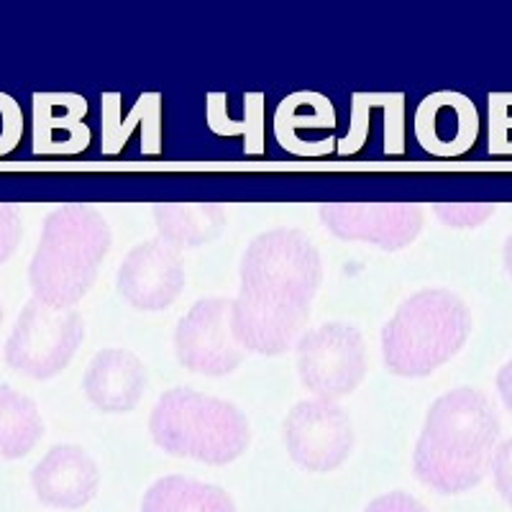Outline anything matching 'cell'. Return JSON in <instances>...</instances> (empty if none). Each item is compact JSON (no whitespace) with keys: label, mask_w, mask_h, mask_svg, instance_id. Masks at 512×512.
Masks as SVG:
<instances>
[{"label":"cell","mask_w":512,"mask_h":512,"mask_svg":"<svg viewBox=\"0 0 512 512\" xmlns=\"http://www.w3.org/2000/svg\"><path fill=\"white\" fill-rule=\"evenodd\" d=\"M241 290L231 297V331L249 354H287L303 338L323 282V259L297 228H272L241 256Z\"/></svg>","instance_id":"6da1fadb"},{"label":"cell","mask_w":512,"mask_h":512,"mask_svg":"<svg viewBox=\"0 0 512 512\" xmlns=\"http://www.w3.org/2000/svg\"><path fill=\"white\" fill-rule=\"evenodd\" d=\"M500 413L477 387H456L428 410L413 451V472L438 495L479 487L500 446Z\"/></svg>","instance_id":"7a4b0ae2"},{"label":"cell","mask_w":512,"mask_h":512,"mask_svg":"<svg viewBox=\"0 0 512 512\" xmlns=\"http://www.w3.org/2000/svg\"><path fill=\"white\" fill-rule=\"evenodd\" d=\"M113 233L93 205H59L44 218L29 264V285L39 303L75 308L95 285Z\"/></svg>","instance_id":"3957f363"},{"label":"cell","mask_w":512,"mask_h":512,"mask_svg":"<svg viewBox=\"0 0 512 512\" xmlns=\"http://www.w3.org/2000/svg\"><path fill=\"white\" fill-rule=\"evenodd\" d=\"M472 313L451 290L410 295L382 328V356L392 374L420 379L454 359L469 341Z\"/></svg>","instance_id":"277c9868"},{"label":"cell","mask_w":512,"mask_h":512,"mask_svg":"<svg viewBox=\"0 0 512 512\" xmlns=\"http://www.w3.org/2000/svg\"><path fill=\"white\" fill-rule=\"evenodd\" d=\"M149 433L164 454L208 466L233 464L251 443L244 410L192 387H175L159 397L149 415Z\"/></svg>","instance_id":"5b68a950"},{"label":"cell","mask_w":512,"mask_h":512,"mask_svg":"<svg viewBox=\"0 0 512 512\" xmlns=\"http://www.w3.org/2000/svg\"><path fill=\"white\" fill-rule=\"evenodd\" d=\"M85 341V320L75 308L29 300L6 341V364L31 379H52L67 369Z\"/></svg>","instance_id":"8992f818"},{"label":"cell","mask_w":512,"mask_h":512,"mask_svg":"<svg viewBox=\"0 0 512 512\" xmlns=\"http://www.w3.org/2000/svg\"><path fill=\"white\" fill-rule=\"evenodd\" d=\"M297 377L318 400H338L356 390L367 374V344L356 326L323 323L310 328L295 346Z\"/></svg>","instance_id":"52a82bcc"},{"label":"cell","mask_w":512,"mask_h":512,"mask_svg":"<svg viewBox=\"0 0 512 512\" xmlns=\"http://www.w3.org/2000/svg\"><path fill=\"white\" fill-rule=\"evenodd\" d=\"M282 436L290 459L315 474L344 466L356 441L349 413L338 402L318 397L292 405L282 423Z\"/></svg>","instance_id":"ba28073f"},{"label":"cell","mask_w":512,"mask_h":512,"mask_svg":"<svg viewBox=\"0 0 512 512\" xmlns=\"http://www.w3.org/2000/svg\"><path fill=\"white\" fill-rule=\"evenodd\" d=\"M175 356L182 367L203 377H226L246 361L231 331V297L198 300L177 323Z\"/></svg>","instance_id":"9c48e42d"},{"label":"cell","mask_w":512,"mask_h":512,"mask_svg":"<svg viewBox=\"0 0 512 512\" xmlns=\"http://www.w3.org/2000/svg\"><path fill=\"white\" fill-rule=\"evenodd\" d=\"M318 216L336 239L400 251L423 231L425 210L418 203H323Z\"/></svg>","instance_id":"30bf717a"},{"label":"cell","mask_w":512,"mask_h":512,"mask_svg":"<svg viewBox=\"0 0 512 512\" xmlns=\"http://www.w3.org/2000/svg\"><path fill=\"white\" fill-rule=\"evenodd\" d=\"M116 285L131 308H169L185 290V256L162 239L144 241L126 254Z\"/></svg>","instance_id":"8fae6325"},{"label":"cell","mask_w":512,"mask_h":512,"mask_svg":"<svg viewBox=\"0 0 512 512\" xmlns=\"http://www.w3.org/2000/svg\"><path fill=\"white\" fill-rule=\"evenodd\" d=\"M341 157H384L405 154V95L356 93L351 100V121L338 139Z\"/></svg>","instance_id":"7c38bea8"},{"label":"cell","mask_w":512,"mask_h":512,"mask_svg":"<svg viewBox=\"0 0 512 512\" xmlns=\"http://www.w3.org/2000/svg\"><path fill=\"white\" fill-rule=\"evenodd\" d=\"M479 126L482 121L474 100L456 90L431 93L415 108V139L431 157H464L477 144Z\"/></svg>","instance_id":"4fadbf2b"},{"label":"cell","mask_w":512,"mask_h":512,"mask_svg":"<svg viewBox=\"0 0 512 512\" xmlns=\"http://www.w3.org/2000/svg\"><path fill=\"white\" fill-rule=\"evenodd\" d=\"M274 139L292 157L315 159L336 152L338 116L331 100L313 90L282 98L274 111Z\"/></svg>","instance_id":"5bb4252c"},{"label":"cell","mask_w":512,"mask_h":512,"mask_svg":"<svg viewBox=\"0 0 512 512\" xmlns=\"http://www.w3.org/2000/svg\"><path fill=\"white\" fill-rule=\"evenodd\" d=\"M31 487L41 505L82 510L100 489V469L93 456L75 443H59L44 454L31 472Z\"/></svg>","instance_id":"9a60e30c"},{"label":"cell","mask_w":512,"mask_h":512,"mask_svg":"<svg viewBox=\"0 0 512 512\" xmlns=\"http://www.w3.org/2000/svg\"><path fill=\"white\" fill-rule=\"evenodd\" d=\"M34 139L31 149L39 157H75L93 144V131L85 123L88 100L77 93H36Z\"/></svg>","instance_id":"2e32d148"},{"label":"cell","mask_w":512,"mask_h":512,"mask_svg":"<svg viewBox=\"0 0 512 512\" xmlns=\"http://www.w3.org/2000/svg\"><path fill=\"white\" fill-rule=\"evenodd\" d=\"M144 361L126 349H103L90 359L82 390L100 413H131L146 392Z\"/></svg>","instance_id":"e0dca14e"},{"label":"cell","mask_w":512,"mask_h":512,"mask_svg":"<svg viewBox=\"0 0 512 512\" xmlns=\"http://www.w3.org/2000/svg\"><path fill=\"white\" fill-rule=\"evenodd\" d=\"M123 95H103V154L116 157L136 139L139 131L141 157L162 154V98L146 93L128 111H121Z\"/></svg>","instance_id":"ac0fdd59"},{"label":"cell","mask_w":512,"mask_h":512,"mask_svg":"<svg viewBox=\"0 0 512 512\" xmlns=\"http://www.w3.org/2000/svg\"><path fill=\"white\" fill-rule=\"evenodd\" d=\"M159 239L177 251L198 249L216 241L226 228V205L218 203H157L152 205Z\"/></svg>","instance_id":"d6986e66"},{"label":"cell","mask_w":512,"mask_h":512,"mask_svg":"<svg viewBox=\"0 0 512 512\" xmlns=\"http://www.w3.org/2000/svg\"><path fill=\"white\" fill-rule=\"evenodd\" d=\"M141 512H239L226 489L185 474H169L146 489Z\"/></svg>","instance_id":"ffe728a7"},{"label":"cell","mask_w":512,"mask_h":512,"mask_svg":"<svg viewBox=\"0 0 512 512\" xmlns=\"http://www.w3.org/2000/svg\"><path fill=\"white\" fill-rule=\"evenodd\" d=\"M208 126L218 136H241L246 157L264 154V93H210Z\"/></svg>","instance_id":"44dd1931"},{"label":"cell","mask_w":512,"mask_h":512,"mask_svg":"<svg viewBox=\"0 0 512 512\" xmlns=\"http://www.w3.org/2000/svg\"><path fill=\"white\" fill-rule=\"evenodd\" d=\"M44 436V420L31 397L0 384V459L16 461L34 451Z\"/></svg>","instance_id":"7402d4cb"},{"label":"cell","mask_w":512,"mask_h":512,"mask_svg":"<svg viewBox=\"0 0 512 512\" xmlns=\"http://www.w3.org/2000/svg\"><path fill=\"white\" fill-rule=\"evenodd\" d=\"M489 154L512 157V93L489 95Z\"/></svg>","instance_id":"603a6c76"},{"label":"cell","mask_w":512,"mask_h":512,"mask_svg":"<svg viewBox=\"0 0 512 512\" xmlns=\"http://www.w3.org/2000/svg\"><path fill=\"white\" fill-rule=\"evenodd\" d=\"M433 213L441 223L451 228H477L495 216L497 205L492 203H436Z\"/></svg>","instance_id":"cb8c5ba5"},{"label":"cell","mask_w":512,"mask_h":512,"mask_svg":"<svg viewBox=\"0 0 512 512\" xmlns=\"http://www.w3.org/2000/svg\"><path fill=\"white\" fill-rule=\"evenodd\" d=\"M24 111L8 93H0V157H6L21 144Z\"/></svg>","instance_id":"d4e9b609"},{"label":"cell","mask_w":512,"mask_h":512,"mask_svg":"<svg viewBox=\"0 0 512 512\" xmlns=\"http://www.w3.org/2000/svg\"><path fill=\"white\" fill-rule=\"evenodd\" d=\"M21 236H24V226H21L18 208L11 203H0V264H6L16 254Z\"/></svg>","instance_id":"484cf974"},{"label":"cell","mask_w":512,"mask_h":512,"mask_svg":"<svg viewBox=\"0 0 512 512\" xmlns=\"http://www.w3.org/2000/svg\"><path fill=\"white\" fill-rule=\"evenodd\" d=\"M489 474L495 479V487L497 492H500L502 500L512 507V438L510 441H502L500 446H497Z\"/></svg>","instance_id":"4316f807"},{"label":"cell","mask_w":512,"mask_h":512,"mask_svg":"<svg viewBox=\"0 0 512 512\" xmlns=\"http://www.w3.org/2000/svg\"><path fill=\"white\" fill-rule=\"evenodd\" d=\"M364 512H428V510H425V505L418 500V497L397 489V492H387V495L369 502Z\"/></svg>","instance_id":"83f0119b"},{"label":"cell","mask_w":512,"mask_h":512,"mask_svg":"<svg viewBox=\"0 0 512 512\" xmlns=\"http://www.w3.org/2000/svg\"><path fill=\"white\" fill-rule=\"evenodd\" d=\"M497 392H500L502 405L512 413V359L497 372Z\"/></svg>","instance_id":"f1b7e54d"},{"label":"cell","mask_w":512,"mask_h":512,"mask_svg":"<svg viewBox=\"0 0 512 512\" xmlns=\"http://www.w3.org/2000/svg\"><path fill=\"white\" fill-rule=\"evenodd\" d=\"M502 259H505V269L512 277V236L505 241V251H502Z\"/></svg>","instance_id":"f546056e"},{"label":"cell","mask_w":512,"mask_h":512,"mask_svg":"<svg viewBox=\"0 0 512 512\" xmlns=\"http://www.w3.org/2000/svg\"><path fill=\"white\" fill-rule=\"evenodd\" d=\"M0 323H3V305H0Z\"/></svg>","instance_id":"4dcf8cb0"}]
</instances>
